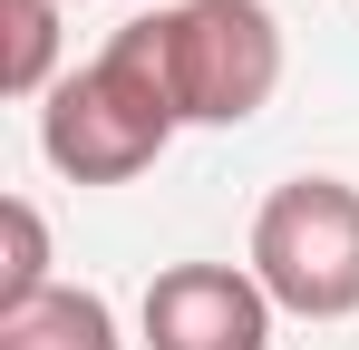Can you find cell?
I'll return each mask as SVG.
<instances>
[{"instance_id": "6da1fadb", "label": "cell", "mask_w": 359, "mask_h": 350, "mask_svg": "<svg viewBox=\"0 0 359 350\" xmlns=\"http://www.w3.org/2000/svg\"><path fill=\"white\" fill-rule=\"evenodd\" d=\"M175 127H184V108H175V78H165V30L146 10L78 78H59L39 98V156L68 185H126L175 146Z\"/></svg>"}, {"instance_id": "7a4b0ae2", "label": "cell", "mask_w": 359, "mask_h": 350, "mask_svg": "<svg viewBox=\"0 0 359 350\" xmlns=\"http://www.w3.org/2000/svg\"><path fill=\"white\" fill-rule=\"evenodd\" d=\"M252 283L272 311L301 321H350L359 311V185L340 175H292L252 214Z\"/></svg>"}, {"instance_id": "3957f363", "label": "cell", "mask_w": 359, "mask_h": 350, "mask_svg": "<svg viewBox=\"0 0 359 350\" xmlns=\"http://www.w3.org/2000/svg\"><path fill=\"white\" fill-rule=\"evenodd\" d=\"M165 30V78H175L184 127H243L282 88V20L262 0H175L156 10Z\"/></svg>"}, {"instance_id": "277c9868", "label": "cell", "mask_w": 359, "mask_h": 350, "mask_svg": "<svg viewBox=\"0 0 359 350\" xmlns=\"http://www.w3.org/2000/svg\"><path fill=\"white\" fill-rule=\"evenodd\" d=\"M146 350H272V292L252 263H165L146 283Z\"/></svg>"}, {"instance_id": "5b68a950", "label": "cell", "mask_w": 359, "mask_h": 350, "mask_svg": "<svg viewBox=\"0 0 359 350\" xmlns=\"http://www.w3.org/2000/svg\"><path fill=\"white\" fill-rule=\"evenodd\" d=\"M0 350H117V311L88 283H49L39 302L0 311Z\"/></svg>"}, {"instance_id": "8992f818", "label": "cell", "mask_w": 359, "mask_h": 350, "mask_svg": "<svg viewBox=\"0 0 359 350\" xmlns=\"http://www.w3.org/2000/svg\"><path fill=\"white\" fill-rule=\"evenodd\" d=\"M59 10L68 0H0V88L10 98L59 88Z\"/></svg>"}, {"instance_id": "52a82bcc", "label": "cell", "mask_w": 359, "mask_h": 350, "mask_svg": "<svg viewBox=\"0 0 359 350\" xmlns=\"http://www.w3.org/2000/svg\"><path fill=\"white\" fill-rule=\"evenodd\" d=\"M0 233H10L0 311H20V302H39V292H49V224H39V205H29V195H10V205H0Z\"/></svg>"}]
</instances>
